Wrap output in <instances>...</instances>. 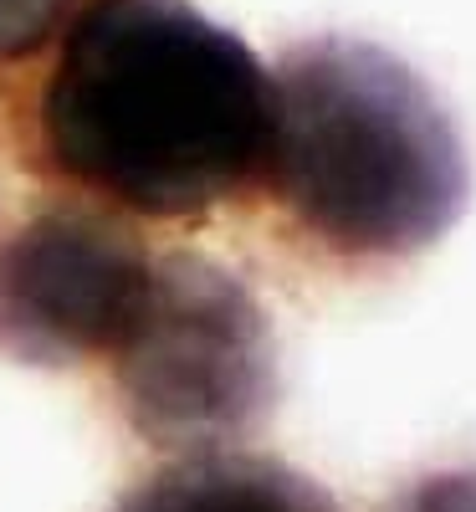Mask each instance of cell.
Wrapping results in <instances>:
<instances>
[{
	"label": "cell",
	"instance_id": "3957f363",
	"mask_svg": "<svg viewBox=\"0 0 476 512\" xmlns=\"http://www.w3.org/2000/svg\"><path fill=\"white\" fill-rule=\"evenodd\" d=\"M108 369L123 420L180 456L231 451L262 431L277 400V344L256 292L195 251L149 262Z\"/></svg>",
	"mask_w": 476,
	"mask_h": 512
},
{
	"label": "cell",
	"instance_id": "8992f818",
	"mask_svg": "<svg viewBox=\"0 0 476 512\" xmlns=\"http://www.w3.org/2000/svg\"><path fill=\"white\" fill-rule=\"evenodd\" d=\"M82 0H0V62H26L72 21Z\"/></svg>",
	"mask_w": 476,
	"mask_h": 512
},
{
	"label": "cell",
	"instance_id": "5b68a950",
	"mask_svg": "<svg viewBox=\"0 0 476 512\" xmlns=\"http://www.w3.org/2000/svg\"><path fill=\"white\" fill-rule=\"evenodd\" d=\"M113 512H343L313 477L272 456L205 451L159 466Z\"/></svg>",
	"mask_w": 476,
	"mask_h": 512
},
{
	"label": "cell",
	"instance_id": "7a4b0ae2",
	"mask_svg": "<svg viewBox=\"0 0 476 512\" xmlns=\"http://www.w3.org/2000/svg\"><path fill=\"white\" fill-rule=\"evenodd\" d=\"M262 190L343 262H400L456 226L471 169L451 113L395 52L318 36L272 72Z\"/></svg>",
	"mask_w": 476,
	"mask_h": 512
},
{
	"label": "cell",
	"instance_id": "277c9868",
	"mask_svg": "<svg viewBox=\"0 0 476 512\" xmlns=\"http://www.w3.org/2000/svg\"><path fill=\"white\" fill-rule=\"evenodd\" d=\"M144 241L98 205L47 200L0 226V354L36 369L108 359L149 282Z\"/></svg>",
	"mask_w": 476,
	"mask_h": 512
},
{
	"label": "cell",
	"instance_id": "6da1fadb",
	"mask_svg": "<svg viewBox=\"0 0 476 512\" xmlns=\"http://www.w3.org/2000/svg\"><path fill=\"white\" fill-rule=\"evenodd\" d=\"M272 72L190 0H82L36 93V154L128 216L200 221L262 190Z\"/></svg>",
	"mask_w": 476,
	"mask_h": 512
},
{
	"label": "cell",
	"instance_id": "52a82bcc",
	"mask_svg": "<svg viewBox=\"0 0 476 512\" xmlns=\"http://www.w3.org/2000/svg\"><path fill=\"white\" fill-rule=\"evenodd\" d=\"M379 512H476V466H451L400 487Z\"/></svg>",
	"mask_w": 476,
	"mask_h": 512
}]
</instances>
